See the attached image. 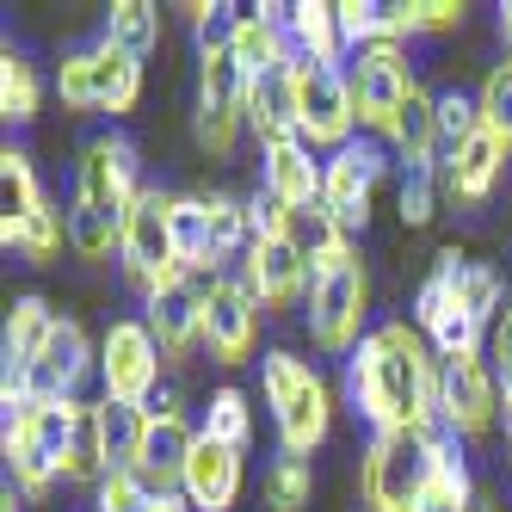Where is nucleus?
Here are the masks:
<instances>
[{"label":"nucleus","instance_id":"obj_20","mask_svg":"<svg viewBox=\"0 0 512 512\" xmlns=\"http://www.w3.org/2000/svg\"><path fill=\"white\" fill-rule=\"evenodd\" d=\"M241 457L247 451H229V445H216V438L198 432L186 482H179V494L192 500V512H235V500H241Z\"/></svg>","mask_w":512,"mask_h":512},{"label":"nucleus","instance_id":"obj_27","mask_svg":"<svg viewBox=\"0 0 512 512\" xmlns=\"http://www.w3.org/2000/svg\"><path fill=\"white\" fill-rule=\"evenodd\" d=\"M284 25H290V44H297V56H309V62H340V56H352L334 0H297ZM340 68H346V62H340Z\"/></svg>","mask_w":512,"mask_h":512},{"label":"nucleus","instance_id":"obj_44","mask_svg":"<svg viewBox=\"0 0 512 512\" xmlns=\"http://www.w3.org/2000/svg\"><path fill=\"white\" fill-rule=\"evenodd\" d=\"M93 512H149V488H142L130 469H112V475L99 482V500H93Z\"/></svg>","mask_w":512,"mask_h":512},{"label":"nucleus","instance_id":"obj_47","mask_svg":"<svg viewBox=\"0 0 512 512\" xmlns=\"http://www.w3.org/2000/svg\"><path fill=\"white\" fill-rule=\"evenodd\" d=\"M500 31H506V44H512V0L500 7Z\"/></svg>","mask_w":512,"mask_h":512},{"label":"nucleus","instance_id":"obj_19","mask_svg":"<svg viewBox=\"0 0 512 512\" xmlns=\"http://www.w3.org/2000/svg\"><path fill=\"white\" fill-rule=\"evenodd\" d=\"M241 278H247L253 297H260V309H290V303L309 290L315 266H309L290 241H247V253H241Z\"/></svg>","mask_w":512,"mask_h":512},{"label":"nucleus","instance_id":"obj_48","mask_svg":"<svg viewBox=\"0 0 512 512\" xmlns=\"http://www.w3.org/2000/svg\"><path fill=\"white\" fill-rule=\"evenodd\" d=\"M0 512H13V488H7V500H0Z\"/></svg>","mask_w":512,"mask_h":512},{"label":"nucleus","instance_id":"obj_22","mask_svg":"<svg viewBox=\"0 0 512 512\" xmlns=\"http://www.w3.org/2000/svg\"><path fill=\"white\" fill-rule=\"evenodd\" d=\"M506 142H494L488 130H475L457 155H445L438 161V179H445V192L457 198V204H488L494 192H500V173H506Z\"/></svg>","mask_w":512,"mask_h":512},{"label":"nucleus","instance_id":"obj_10","mask_svg":"<svg viewBox=\"0 0 512 512\" xmlns=\"http://www.w3.org/2000/svg\"><path fill=\"white\" fill-rule=\"evenodd\" d=\"M161 340L149 334V321H112L99 340V383H105V401H118V408H149L161 395Z\"/></svg>","mask_w":512,"mask_h":512},{"label":"nucleus","instance_id":"obj_36","mask_svg":"<svg viewBox=\"0 0 512 512\" xmlns=\"http://www.w3.org/2000/svg\"><path fill=\"white\" fill-rule=\"evenodd\" d=\"M204 210H210V241H216V260H241L253 229H247V204L229 198V192H204Z\"/></svg>","mask_w":512,"mask_h":512},{"label":"nucleus","instance_id":"obj_3","mask_svg":"<svg viewBox=\"0 0 512 512\" xmlns=\"http://www.w3.org/2000/svg\"><path fill=\"white\" fill-rule=\"evenodd\" d=\"M260 389H266V408H272V426H278V445L290 457H309L327 426H334V395H327L321 371L297 352H266L260 358Z\"/></svg>","mask_w":512,"mask_h":512},{"label":"nucleus","instance_id":"obj_40","mask_svg":"<svg viewBox=\"0 0 512 512\" xmlns=\"http://www.w3.org/2000/svg\"><path fill=\"white\" fill-rule=\"evenodd\" d=\"M475 130H482V105L469 93H438V155H457Z\"/></svg>","mask_w":512,"mask_h":512},{"label":"nucleus","instance_id":"obj_32","mask_svg":"<svg viewBox=\"0 0 512 512\" xmlns=\"http://www.w3.org/2000/svg\"><path fill=\"white\" fill-rule=\"evenodd\" d=\"M290 247L303 253L309 266H321V260H334V253H346L352 241H346V223L327 204H309V210H297L290 216Z\"/></svg>","mask_w":512,"mask_h":512},{"label":"nucleus","instance_id":"obj_41","mask_svg":"<svg viewBox=\"0 0 512 512\" xmlns=\"http://www.w3.org/2000/svg\"><path fill=\"white\" fill-rule=\"evenodd\" d=\"M438 167H401V223L408 229H426L438 216Z\"/></svg>","mask_w":512,"mask_h":512},{"label":"nucleus","instance_id":"obj_31","mask_svg":"<svg viewBox=\"0 0 512 512\" xmlns=\"http://www.w3.org/2000/svg\"><path fill=\"white\" fill-rule=\"evenodd\" d=\"M198 432L216 438V445H229V451H247V445H253V408H247V395H241L235 383L210 389V401H204V426H198Z\"/></svg>","mask_w":512,"mask_h":512},{"label":"nucleus","instance_id":"obj_38","mask_svg":"<svg viewBox=\"0 0 512 512\" xmlns=\"http://www.w3.org/2000/svg\"><path fill=\"white\" fill-rule=\"evenodd\" d=\"M475 105H482V130L512 149V56L488 68V81H482V93H475Z\"/></svg>","mask_w":512,"mask_h":512},{"label":"nucleus","instance_id":"obj_9","mask_svg":"<svg viewBox=\"0 0 512 512\" xmlns=\"http://www.w3.org/2000/svg\"><path fill=\"white\" fill-rule=\"evenodd\" d=\"M469 260L457 247H438V260H432V278L420 284V297H414V327L426 334V346L438 358H457V352H482L488 334H482V321L469 315L463 303V290H457V272Z\"/></svg>","mask_w":512,"mask_h":512},{"label":"nucleus","instance_id":"obj_29","mask_svg":"<svg viewBox=\"0 0 512 512\" xmlns=\"http://www.w3.org/2000/svg\"><path fill=\"white\" fill-rule=\"evenodd\" d=\"M50 198H44V186H38V167H31V155L25 149H7L0 155V229H19V223H31Z\"/></svg>","mask_w":512,"mask_h":512},{"label":"nucleus","instance_id":"obj_39","mask_svg":"<svg viewBox=\"0 0 512 512\" xmlns=\"http://www.w3.org/2000/svg\"><path fill=\"white\" fill-rule=\"evenodd\" d=\"M463 0H401L395 7V38H420V31H457Z\"/></svg>","mask_w":512,"mask_h":512},{"label":"nucleus","instance_id":"obj_4","mask_svg":"<svg viewBox=\"0 0 512 512\" xmlns=\"http://www.w3.org/2000/svg\"><path fill=\"white\" fill-rule=\"evenodd\" d=\"M364 315H371V278H364V260L346 247L334 260H321L309 278V340L327 358H352L371 334Z\"/></svg>","mask_w":512,"mask_h":512},{"label":"nucleus","instance_id":"obj_30","mask_svg":"<svg viewBox=\"0 0 512 512\" xmlns=\"http://www.w3.org/2000/svg\"><path fill=\"white\" fill-rule=\"evenodd\" d=\"M93 56H99V99H105V112L112 118H124V112H136V99H142V62L130 56V50H118V44H93Z\"/></svg>","mask_w":512,"mask_h":512},{"label":"nucleus","instance_id":"obj_25","mask_svg":"<svg viewBox=\"0 0 512 512\" xmlns=\"http://www.w3.org/2000/svg\"><path fill=\"white\" fill-rule=\"evenodd\" d=\"M247 130L260 136V149L297 136V87H290V68L260 75V81L247 87Z\"/></svg>","mask_w":512,"mask_h":512},{"label":"nucleus","instance_id":"obj_26","mask_svg":"<svg viewBox=\"0 0 512 512\" xmlns=\"http://www.w3.org/2000/svg\"><path fill=\"white\" fill-rule=\"evenodd\" d=\"M389 149L401 155V167H438L432 161L438 155V93H426V87L408 93V105L389 124Z\"/></svg>","mask_w":512,"mask_h":512},{"label":"nucleus","instance_id":"obj_14","mask_svg":"<svg viewBox=\"0 0 512 512\" xmlns=\"http://www.w3.org/2000/svg\"><path fill=\"white\" fill-rule=\"evenodd\" d=\"M260 346V297L241 272H223L204 284V352L216 364H247Z\"/></svg>","mask_w":512,"mask_h":512},{"label":"nucleus","instance_id":"obj_11","mask_svg":"<svg viewBox=\"0 0 512 512\" xmlns=\"http://www.w3.org/2000/svg\"><path fill=\"white\" fill-rule=\"evenodd\" d=\"M192 445H198V432L186 426V414H179V389H161L149 401V414H142V445H136V463H130V475L149 488V500L155 494H179Z\"/></svg>","mask_w":512,"mask_h":512},{"label":"nucleus","instance_id":"obj_5","mask_svg":"<svg viewBox=\"0 0 512 512\" xmlns=\"http://www.w3.org/2000/svg\"><path fill=\"white\" fill-rule=\"evenodd\" d=\"M173 204H179V192L142 186V198L124 216L118 260H124V284L136 290L142 303H149L161 284H173L179 272H186V266H179V235H173Z\"/></svg>","mask_w":512,"mask_h":512},{"label":"nucleus","instance_id":"obj_37","mask_svg":"<svg viewBox=\"0 0 512 512\" xmlns=\"http://www.w3.org/2000/svg\"><path fill=\"white\" fill-rule=\"evenodd\" d=\"M309 494H315L309 457H290V451H284V457L266 469V506H272V512H303Z\"/></svg>","mask_w":512,"mask_h":512},{"label":"nucleus","instance_id":"obj_34","mask_svg":"<svg viewBox=\"0 0 512 512\" xmlns=\"http://www.w3.org/2000/svg\"><path fill=\"white\" fill-rule=\"evenodd\" d=\"M56 99H62V112H75V118L105 112V99H99V56L93 50H68L62 56V68H56Z\"/></svg>","mask_w":512,"mask_h":512},{"label":"nucleus","instance_id":"obj_35","mask_svg":"<svg viewBox=\"0 0 512 512\" xmlns=\"http://www.w3.org/2000/svg\"><path fill=\"white\" fill-rule=\"evenodd\" d=\"M38 99H44L38 68H31L19 50H7V56H0V118H7V124H31V118H38Z\"/></svg>","mask_w":512,"mask_h":512},{"label":"nucleus","instance_id":"obj_24","mask_svg":"<svg viewBox=\"0 0 512 512\" xmlns=\"http://www.w3.org/2000/svg\"><path fill=\"white\" fill-rule=\"evenodd\" d=\"M112 475V445H105V401H81L75 432H68V457H62V482H87L99 488Z\"/></svg>","mask_w":512,"mask_h":512},{"label":"nucleus","instance_id":"obj_16","mask_svg":"<svg viewBox=\"0 0 512 512\" xmlns=\"http://www.w3.org/2000/svg\"><path fill=\"white\" fill-rule=\"evenodd\" d=\"M99 364V352H93V340H87V327L81 321H56V334H50V346L38 352V364L25 371V395H38V401H81L75 389H81V377Z\"/></svg>","mask_w":512,"mask_h":512},{"label":"nucleus","instance_id":"obj_23","mask_svg":"<svg viewBox=\"0 0 512 512\" xmlns=\"http://www.w3.org/2000/svg\"><path fill=\"white\" fill-rule=\"evenodd\" d=\"M475 500H482V494H475V482H469V463L457 451V432L438 426V438H432V475H426L414 512H475Z\"/></svg>","mask_w":512,"mask_h":512},{"label":"nucleus","instance_id":"obj_18","mask_svg":"<svg viewBox=\"0 0 512 512\" xmlns=\"http://www.w3.org/2000/svg\"><path fill=\"white\" fill-rule=\"evenodd\" d=\"M290 7H253V13H235L229 19V50L241 62V75L247 81H260V75H278V68L297 62V44H290Z\"/></svg>","mask_w":512,"mask_h":512},{"label":"nucleus","instance_id":"obj_13","mask_svg":"<svg viewBox=\"0 0 512 512\" xmlns=\"http://www.w3.org/2000/svg\"><path fill=\"white\" fill-rule=\"evenodd\" d=\"M346 81H352L358 124H364V130H383V136H389L395 112L408 105V93L420 87L401 44H371V50H358V56L346 62Z\"/></svg>","mask_w":512,"mask_h":512},{"label":"nucleus","instance_id":"obj_33","mask_svg":"<svg viewBox=\"0 0 512 512\" xmlns=\"http://www.w3.org/2000/svg\"><path fill=\"white\" fill-rule=\"evenodd\" d=\"M105 44H118L142 62L161 44V7H149V0H118V7L105 13Z\"/></svg>","mask_w":512,"mask_h":512},{"label":"nucleus","instance_id":"obj_1","mask_svg":"<svg viewBox=\"0 0 512 512\" xmlns=\"http://www.w3.org/2000/svg\"><path fill=\"white\" fill-rule=\"evenodd\" d=\"M346 395L371 432H438V358L420 327L383 321L346 358Z\"/></svg>","mask_w":512,"mask_h":512},{"label":"nucleus","instance_id":"obj_28","mask_svg":"<svg viewBox=\"0 0 512 512\" xmlns=\"http://www.w3.org/2000/svg\"><path fill=\"white\" fill-rule=\"evenodd\" d=\"M173 235H179V266H186L192 278H223V260H216V241H210L204 192H192V198L173 204Z\"/></svg>","mask_w":512,"mask_h":512},{"label":"nucleus","instance_id":"obj_2","mask_svg":"<svg viewBox=\"0 0 512 512\" xmlns=\"http://www.w3.org/2000/svg\"><path fill=\"white\" fill-rule=\"evenodd\" d=\"M142 198L136 142L118 130H99L75 155V210H68V247L81 260H105L124 241V216Z\"/></svg>","mask_w":512,"mask_h":512},{"label":"nucleus","instance_id":"obj_6","mask_svg":"<svg viewBox=\"0 0 512 512\" xmlns=\"http://www.w3.org/2000/svg\"><path fill=\"white\" fill-rule=\"evenodd\" d=\"M432 438L438 432H371L358 463V488L371 512H414L426 475H432Z\"/></svg>","mask_w":512,"mask_h":512},{"label":"nucleus","instance_id":"obj_43","mask_svg":"<svg viewBox=\"0 0 512 512\" xmlns=\"http://www.w3.org/2000/svg\"><path fill=\"white\" fill-rule=\"evenodd\" d=\"M142 414H149V408H118V401H105V445H112V469H130L136 463Z\"/></svg>","mask_w":512,"mask_h":512},{"label":"nucleus","instance_id":"obj_7","mask_svg":"<svg viewBox=\"0 0 512 512\" xmlns=\"http://www.w3.org/2000/svg\"><path fill=\"white\" fill-rule=\"evenodd\" d=\"M247 75L241 62L229 50V38H216V31H204V56H198V142L210 155H235V142L247 130Z\"/></svg>","mask_w":512,"mask_h":512},{"label":"nucleus","instance_id":"obj_45","mask_svg":"<svg viewBox=\"0 0 512 512\" xmlns=\"http://www.w3.org/2000/svg\"><path fill=\"white\" fill-rule=\"evenodd\" d=\"M482 358L494 364L500 389H512V303H506V309H500V321L488 327V346H482Z\"/></svg>","mask_w":512,"mask_h":512},{"label":"nucleus","instance_id":"obj_15","mask_svg":"<svg viewBox=\"0 0 512 512\" xmlns=\"http://www.w3.org/2000/svg\"><path fill=\"white\" fill-rule=\"evenodd\" d=\"M383 149L377 142H346V149H334L327 155V179H321V204L346 223V235L352 229H364L371 223V198H377V179H383Z\"/></svg>","mask_w":512,"mask_h":512},{"label":"nucleus","instance_id":"obj_8","mask_svg":"<svg viewBox=\"0 0 512 512\" xmlns=\"http://www.w3.org/2000/svg\"><path fill=\"white\" fill-rule=\"evenodd\" d=\"M290 87H297V136L309 149H346L358 130V105H352V81L340 62H290Z\"/></svg>","mask_w":512,"mask_h":512},{"label":"nucleus","instance_id":"obj_21","mask_svg":"<svg viewBox=\"0 0 512 512\" xmlns=\"http://www.w3.org/2000/svg\"><path fill=\"white\" fill-rule=\"evenodd\" d=\"M321 179H327V161H315V149H309L303 136L260 149V186H266L278 204H290V210L321 204Z\"/></svg>","mask_w":512,"mask_h":512},{"label":"nucleus","instance_id":"obj_17","mask_svg":"<svg viewBox=\"0 0 512 512\" xmlns=\"http://www.w3.org/2000/svg\"><path fill=\"white\" fill-rule=\"evenodd\" d=\"M204 284L210 278L179 272L173 284H161L155 297L142 303V321H149V334L161 340L167 358H186L192 346H204Z\"/></svg>","mask_w":512,"mask_h":512},{"label":"nucleus","instance_id":"obj_12","mask_svg":"<svg viewBox=\"0 0 512 512\" xmlns=\"http://www.w3.org/2000/svg\"><path fill=\"white\" fill-rule=\"evenodd\" d=\"M438 420L457 438H482L500 420V377L482 352L438 358Z\"/></svg>","mask_w":512,"mask_h":512},{"label":"nucleus","instance_id":"obj_46","mask_svg":"<svg viewBox=\"0 0 512 512\" xmlns=\"http://www.w3.org/2000/svg\"><path fill=\"white\" fill-rule=\"evenodd\" d=\"M149 512H192V500H186V494H155Z\"/></svg>","mask_w":512,"mask_h":512},{"label":"nucleus","instance_id":"obj_42","mask_svg":"<svg viewBox=\"0 0 512 512\" xmlns=\"http://www.w3.org/2000/svg\"><path fill=\"white\" fill-rule=\"evenodd\" d=\"M457 290H463L469 315L482 321V334H488V327L500 321V272H494V266H475V260H469V266L457 272Z\"/></svg>","mask_w":512,"mask_h":512}]
</instances>
